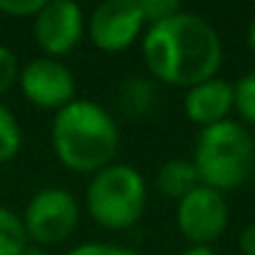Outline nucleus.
Listing matches in <instances>:
<instances>
[{
	"mask_svg": "<svg viewBox=\"0 0 255 255\" xmlns=\"http://www.w3.org/2000/svg\"><path fill=\"white\" fill-rule=\"evenodd\" d=\"M20 78V65L18 58L10 48L0 45V95H5Z\"/></svg>",
	"mask_w": 255,
	"mask_h": 255,
	"instance_id": "15",
	"label": "nucleus"
},
{
	"mask_svg": "<svg viewBox=\"0 0 255 255\" xmlns=\"http://www.w3.org/2000/svg\"><path fill=\"white\" fill-rule=\"evenodd\" d=\"M140 48L150 75L178 88H193L215 78L223 63V40L218 30L203 15L188 10H178L148 25Z\"/></svg>",
	"mask_w": 255,
	"mask_h": 255,
	"instance_id": "1",
	"label": "nucleus"
},
{
	"mask_svg": "<svg viewBox=\"0 0 255 255\" xmlns=\"http://www.w3.org/2000/svg\"><path fill=\"white\" fill-rule=\"evenodd\" d=\"M155 185L160 190V195L170 198V200H180L185 198L190 190H195L200 185L198 180V173H195V165L190 160H183V158H173V160H165L158 173H155Z\"/></svg>",
	"mask_w": 255,
	"mask_h": 255,
	"instance_id": "11",
	"label": "nucleus"
},
{
	"mask_svg": "<svg viewBox=\"0 0 255 255\" xmlns=\"http://www.w3.org/2000/svg\"><path fill=\"white\" fill-rule=\"evenodd\" d=\"M140 10L145 15V23L153 25V23H160V20L175 15L183 8L178 0H140Z\"/></svg>",
	"mask_w": 255,
	"mask_h": 255,
	"instance_id": "16",
	"label": "nucleus"
},
{
	"mask_svg": "<svg viewBox=\"0 0 255 255\" xmlns=\"http://www.w3.org/2000/svg\"><path fill=\"white\" fill-rule=\"evenodd\" d=\"M28 245L23 220L10 208L0 205V255H20Z\"/></svg>",
	"mask_w": 255,
	"mask_h": 255,
	"instance_id": "12",
	"label": "nucleus"
},
{
	"mask_svg": "<svg viewBox=\"0 0 255 255\" xmlns=\"http://www.w3.org/2000/svg\"><path fill=\"white\" fill-rule=\"evenodd\" d=\"M238 248L243 255H255V223L245 225L238 235Z\"/></svg>",
	"mask_w": 255,
	"mask_h": 255,
	"instance_id": "19",
	"label": "nucleus"
},
{
	"mask_svg": "<svg viewBox=\"0 0 255 255\" xmlns=\"http://www.w3.org/2000/svg\"><path fill=\"white\" fill-rule=\"evenodd\" d=\"M178 255H215V250L210 245H190V248H185Z\"/></svg>",
	"mask_w": 255,
	"mask_h": 255,
	"instance_id": "20",
	"label": "nucleus"
},
{
	"mask_svg": "<svg viewBox=\"0 0 255 255\" xmlns=\"http://www.w3.org/2000/svg\"><path fill=\"white\" fill-rule=\"evenodd\" d=\"M253 160L255 143L245 125L238 120H223L200 130L190 163L195 165L200 185L225 193L248 180Z\"/></svg>",
	"mask_w": 255,
	"mask_h": 255,
	"instance_id": "3",
	"label": "nucleus"
},
{
	"mask_svg": "<svg viewBox=\"0 0 255 255\" xmlns=\"http://www.w3.org/2000/svg\"><path fill=\"white\" fill-rule=\"evenodd\" d=\"M148 185L140 170L128 163H110L90 175L85 188L88 215L105 230L133 228L145 210Z\"/></svg>",
	"mask_w": 255,
	"mask_h": 255,
	"instance_id": "4",
	"label": "nucleus"
},
{
	"mask_svg": "<svg viewBox=\"0 0 255 255\" xmlns=\"http://www.w3.org/2000/svg\"><path fill=\"white\" fill-rule=\"evenodd\" d=\"M33 35L45 58L73 53L85 35V13L73 0H45L33 18Z\"/></svg>",
	"mask_w": 255,
	"mask_h": 255,
	"instance_id": "8",
	"label": "nucleus"
},
{
	"mask_svg": "<svg viewBox=\"0 0 255 255\" xmlns=\"http://www.w3.org/2000/svg\"><path fill=\"white\" fill-rule=\"evenodd\" d=\"M20 255H48L45 253V248H40V245H33V243H28L25 248H23V253Z\"/></svg>",
	"mask_w": 255,
	"mask_h": 255,
	"instance_id": "21",
	"label": "nucleus"
},
{
	"mask_svg": "<svg viewBox=\"0 0 255 255\" xmlns=\"http://www.w3.org/2000/svg\"><path fill=\"white\" fill-rule=\"evenodd\" d=\"M28 243L48 248L65 243L80 223L78 198L65 188H43L38 190L20 215Z\"/></svg>",
	"mask_w": 255,
	"mask_h": 255,
	"instance_id": "5",
	"label": "nucleus"
},
{
	"mask_svg": "<svg viewBox=\"0 0 255 255\" xmlns=\"http://www.w3.org/2000/svg\"><path fill=\"white\" fill-rule=\"evenodd\" d=\"M65 255H140V253L123 245H113V243H80Z\"/></svg>",
	"mask_w": 255,
	"mask_h": 255,
	"instance_id": "18",
	"label": "nucleus"
},
{
	"mask_svg": "<svg viewBox=\"0 0 255 255\" xmlns=\"http://www.w3.org/2000/svg\"><path fill=\"white\" fill-rule=\"evenodd\" d=\"M140 0H105L85 18L88 40L103 53H123L145 30Z\"/></svg>",
	"mask_w": 255,
	"mask_h": 255,
	"instance_id": "6",
	"label": "nucleus"
},
{
	"mask_svg": "<svg viewBox=\"0 0 255 255\" xmlns=\"http://www.w3.org/2000/svg\"><path fill=\"white\" fill-rule=\"evenodd\" d=\"M228 220H230V210L223 193L208 185H198L175 205L178 230L185 240H190V245L215 243L225 233Z\"/></svg>",
	"mask_w": 255,
	"mask_h": 255,
	"instance_id": "7",
	"label": "nucleus"
},
{
	"mask_svg": "<svg viewBox=\"0 0 255 255\" xmlns=\"http://www.w3.org/2000/svg\"><path fill=\"white\" fill-rule=\"evenodd\" d=\"M233 110H238L248 125H255V70L233 83Z\"/></svg>",
	"mask_w": 255,
	"mask_h": 255,
	"instance_id": "14",
	"label": "nucleus"
},
{
	"mask_svg": "<svg viewBox=\"0 0 255 255\" xmlns=\"http://www.w3.org/2000/svg\"><path fill=\"white\" fill-rule=\"evenodd\" d=\"M245 38H248V45H250V50L255 53V18L250 20V25H248V35H245Z\"/></svg>",
	"mask_w": 255,
	"mask_h": 255,
	"instance_id": "22",
	"label": "nucleus"
},
{
	"mask_svg": "<svg viewBox=\"0 0 255 255\" xmlns=\"http://www.w3.org/2000/svg\"><path fill=\"white\" fill-rule=\"evenodd\" d=\"M20 90L25 100L40 110H60L75 100V78L70 68L55 58H35L20 68Z\"/></svg>",
	"mask_w": 255,
	"mask_h": 255,
	"instance_id": "9",
	"label": "nucleus"
},
{
	"mask_svg": "<svg viewBox=\"0 0 255 255\" xmlns=\"http://www.w3.org/2000/svg\"><path fill=\"white\" fill-rule=\"evenodd\" d=\"M183 110L190 123L200 128H210L215 123L228 120L233 110V83L223 78H210L205 83H198L188 88L183 98Z\"/></svg>",
	"mask_w": 255,
	"mask_h": 255,
	"instance_id": "10",
	"label": "nucleus"
},
{
	"mask_svg": "<svg viewBox=\"0 0 255 255\" xmlns=\"http://www.w3.org/2000/svg\"><path fill=\"white\" fill-rule=\"evenodd\" d=\"M23 148V128L18 118L0 103V165L10 163Z\"/></svg>",
	"mask_w": 255,
	"mask_h": 255,
	"instance_id": "13",
	"label": "nucleus"
},
{
	"mask_svg": "<svg viewBox=\"0 0 255 255\" xmlns=\"http://www.w3.org/2000/svg\"><path fill=\"white\" fill-rule=\"evenodd\" d=\"M45 0H0V13H5L10 18H28L33 20Z\"/></svg>",
	"mask_w": 255,
	"mask_h": 255,
	"instance_id": "17",
	"label": "nucleus"
},
{
	"mask_svg": "<svg viewBox=\"0 0 255 255\" xmlns=\"http://www.w3.org/2000/svg\"><path fill=\"white\" fill-rule=\"evenodd\" d=\"M50 145L55 158L68 170L93 175L115 163L120 150V128L103 105L75 98L55 113L50 125Z\"/></svg>",
	"mask_w": 255,
	"mask_h": 255,
	"instance_id": "2",
	"label": "nucleus"
}]
</instances>
